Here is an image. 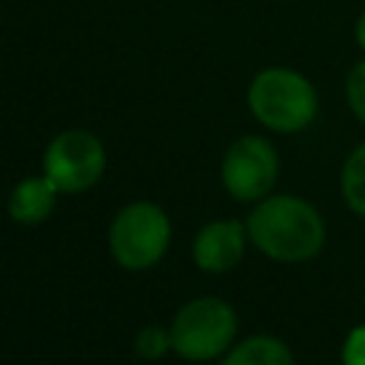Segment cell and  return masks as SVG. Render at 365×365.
<instances>
[{
	"mask_svg": "<svg viewBox=\"0 0 365 365\" xmlns=\"http://www.w3.org/2000/svg\"><path fill=\"white\" fill-rule=\"evenodd\" d=\"M339 188H342L345 205H348L354 214L365 217V143L356 145V148L348 154V160H345V165H342Z\"/></svg>",
	"mask_w": 365,
	"mask_h": 365,
	"instance_id": "10",
	"label": "cell"
},
{
	"mask_svg": "<svg viewBox=\"0 0 365 365\" xmlns=\"http://www.w3.org/2000/svg\"><path fill=\"white\" fill-rule=\"evenodd\" d=\"M106 165V154L103 145L94 134L88 131H63L51 140V145L46 148L43 157V168L46 177L68 194L86 191L91 188Z\"/></svg>",
	"mask_w": 365,
	"mask_h": 365,
	"instance_id": "5",
	"label": "cell"
},
{
	"mask_svg": "<svg viewBox=\"0 0 365 365\" xmlns=\"http://www.w3.org/2000/svg\"><path fill=\"white\" fill-rule=\"evenodd\" d=\"M245 231L248 228L237 220H217L205 225L194 240V262L211 274L234 268L245 248Z\"/></svg>",
	"mask_w": 365,
	"mask_h": 365,
	"instance_id": "7",
	"label": "cell"
},
{
	"mask_svg": "<svg viewBox=\"0 0 365 365\" xmlns=\"http://www.w3.org/2000/svg\"><path fill=\"white\" fill-rule=\"evenodd\" d=\"M234 308L217 297H202L174 317L171 348L185 359H214L234 342Z\"/></svg>",
	"mask_w": 365,
	"mask_h": 365,
	"instance_id": "3",
	"label": "cell"
},
{
	"mask_svg": "<svg viewBox=\"0 0 365 365\" xmlns=\"http://www.w3.org/2000/svg\"><path fill=\"white\" fill-rule=\"evenodd\" d=\"M251 114L271 131L297 134L308 128L317 117V88L308 77L294 68H262L248 86Z\"/></svg>",
	"mask_w": 365,
	"mask_h": 365,
	"instance_id": "2",
	"label": "cell"
},
{
	"mask_svg": "<svg viewBox=\"0 0 365 365\" xmlns=\"http://www.w3.org/2000/svg\"><path fill=\"white\" fill-rule=\"evenodd\" d=\"M354 37H356V46L365 51V11L356 17V26H354Z\"/></svg>",
	"mask_w": 365,
	"mask_h": 365,
	"instance_id": "14",
	"label": "cell"
},
{
	"mask_svg": "<svg viewBox=\"0 0 365 365\" xmlns=\"http://www.w3.org/2000/svg\"><path fill=\"white\" fill-rule=\"evenodd\" d=\"M171 225L154 202H131L111 222V254L125 268H148L168 248Z\"/></svg>",
	"mask_w": 365,
	"mask_h": 365,
	"instance_id": "4",
	"label": "cell"
},
{
	"mask_svg": "<svg viewBox=\"0 0 365 365\" xmlns=\"http://www.w3.org/2000/svg\"><path fill=\"white\" fill-rule=\"evenodd\" d=\"M251 242L271 259L279 262H305L322 251L325 222L319 211L291 194L268 197L248 214Z\"/></svg>",
	"mask_w": 365,
	"mask_h": 365,
	"instance_id": "1",
	"label": "cell"
},
{
	"mask_svg": "<svg viewBox=\"0 0 365 365\" xmlns=\"http://www.w3.org/2000/svg\"><path fill=\"white\" fill-rule=\"evenodd\" d=\"M345 103L351 114L359 123H365V60L354 63V68L345 77Z\"/></svg>",
	"mask_w": 365,
	"mask_h": 365,
	"instance_id": "11",
	"label": "cell"
},
{
	"mask_svg": "<svg viewBox=\"0 0 365 365\" xmlns=\"http://www.w3.org/2000/svg\"><path fill=\"white\" fill-rule=\"evenodd\" d=\"M279 174V160L277 151L268 140L262 137H240L222 160V185L228 188L231 197L251 202V200H262Z\"/></svg>",
	"mask_w": 365,
	"mask_h": 365,
	"instance_id": "6",
	"label": "cell"
},
{
	"mask_svg": "<svg viewBox=\"0 0 365 365\" xmlns=\"http://www.w3.org/2000/svg\"><path fill=\"white\" fill-rule=\"evenodd\" d=\"M342 365H365V325L354 328L342 345Z\"/></svg>",
	"mask_w": 365,
	"mask_h": 365,
	"instance_id": "13",
	"label": "cell"
},
{
	"mask_svg": "<svg viewBox=\"0 0 365 365\" xmlns=\"http://www.w3.org/2000/svg\"><path fill=\"white\" fill-rule=\"evenodd\" d=\"M57 185L48 180V177H31V180H23L11 197H9V214L11 220L17 222H26V225H34L40 220H46L54 208V197H57Z\"/></svg>",
	"mask_w": 365,
	"mask_h": 365,
	"instance_id": "8",
	"label": "cell"
},
{
	"mask_svg": "<svg viewBox=\"0 0 365 365\" xmlns=\"http://www.w3.org/2000/svg\"><path fill=\"white\" fill-rule=\"evenodd\" d=\"M222 365H294V356L277 336H251L240 342L222 359Z\"/></svg>",
	"mask_w": 365,
	"mask_h": 365,
	"instance_id": "9",
	"label": "cell"
},
{
	"mask_svg": "<svg viewBox=\"0 0 365 365\" xmlns=\"http://www.w3.org/2000/svg\"><path fill=\"white\" fill-rule=\"evenodd\" d=\"M165 348H171V334H165L163 328H145V331H140V336H137V351H140L143 356L154 359V356H160Z\"/></svg>",
	"mask_w": 365,
	"mask_h": 365,
	"instance_id": "12",
	"label": "cell"
}]
</instances>
